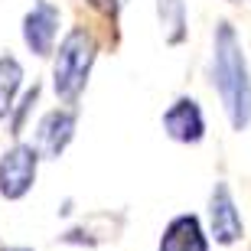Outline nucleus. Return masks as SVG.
Segmentation results:
<instances>
[{"label":"nucleus","mask_w":251,"mask_h":251,"mask_svg":"<svg viewBox=\"0 0 251 251\" xmlns=\"http://www.w3.org/2000/svg\"><path fill=\"white\" fill-rule=\"evenodd\" d=\"M212 85L222 108L228 114L235 130H245L251 124V75H248V59H245L242 39L235 33L232 23L215 26V46H212Z\"/></svg>","instance_id":"obj_1"},{"label":"nucleus","mask_w":251,"mask_h":251,"mask_svg":"<svg viewBox=\"0 0 251 251\" xmlns=\"http://www.w3.org/2000/svg\"><path fill=\"white\" fill-rule=\"evenodd\" d=\"M95 56H98V43L82 26H75L59 43L56 65H52V85H56V95L65 104L78 101V95H82L85 82H88V72L95 65Z\"/></svg>","instance_id":"obj_2"},{"label":"nucleus","mask_w":251,"mask_h":251,"mask_svg":"<svg viewBox=\"0 0 251 251\" xmlns=\"http://www.w3.org/2000/svg\"><path fill=\"white\" fill-rule=\"evenodd\" d=\"M39 150L33 144H13L0 157V196L3 199H23L36 183Z\"/></svg>","instance_id":"obj_3"},{"label":"nucleus","mask_w":251,"mask_h":251,"mask_svg":"<svg viewBox=\"0 0 251 251\" xmlns=\"http://www.w3.org/2000/svg\"><path fill=\"white\" fill-rule=\"evenodd\" d=\"M209 225H212V238L219 245H235L245 235L242 212L235 205V196L225 183H215L209 196Z\"/></svg>","instance_id":"obj_4"},{"label":"nucleus","mask_w":251,"mask_h":251,"mask_svg":"<svg viewBox=\"0 0 251 251\" xmlns=\"http://www.w3.org/2000/svg\"><path fill=\"white\" fill-rule=\"evenodd\" d=\"M59 36V7L49 0H36L23 17V39L36 56H49Z\"/></svg>","instance_id":"obj_5"},{"label":"nucleus","mask_w":251,"mask_h":251,"mask_svg":"<svg viewBox=\"0 0 251 251\" xmlns=\"http://www.w3.org/2000/svg\"><path fill=\"white\" fill-rule=\"evenodd\" d=\"M163 130L167 137H173L176 144H199L205 137V118L196 98L183 95L163 111Z\"/></svg>","instance_id":"obj_6"},{"label":"nucleus","mask_w":251,"mask_h":251,"mask_svg":"<svg viewBox=\"0 0 251 251\" xmlns=\"http://www.w3.org/2000/svg\"><path fill=\"white\" fill-rule=\"evenodd\" d=\"M72 137H75V111L72 108H56V111L43 114V121L36 124V144L33 147L39 150V157L59 160Z\"/></svg>","instance_id":"obj_7"},{"label":"nucleus","mask_w":251,"mask_h":251,"mask_svg":"<svg viewBox=\"0 0 251 251\" xmlns=\"http://www.w3.org/2000/svg\"><path fill=\"white\" fill-rule=\"evenodd\" d=\"M160 251H209L202 222L196 215H176L160 235Z\"/></svg>","instance_id":"obj_8"},{"label":"nucleus","mask_w":251,"mask_h":251,"mask_svg":"<svg viewBox=\"0 0 251 251\" xmlns=\"http://www.w3.org/2000/svg\"><path fill=\"white\" fill-rule=\"evenodd\" d=\"M157 17L163 26V39L170 46L183 43L186 36V3L183 0H157Z\"/></svg>","instance_id":"obj_9"},{"label":"nucleus","mask_w":251,"mask_h":251,"mask_svg":"<svg viewBox=\"0 0 251 251\" xmlns=\"http://www.w3.org/2000/svg\"><path fill=\"white\" fill-rule=\"evenodd\" d=\"M20 85H23V65L13 56H0V118L13 111V98H17Z\"/></svg>","instance_id":"obj_10"},{"label":"nucleus","mask_w":251,"mask_h":251,"mask_svg":"<svg viewBox=\"0 0 251 251\" xmlns=\"http://www.w3.org/2000/svg\"><path fill=\"white\" fill-rule=\"evenodd\" d=\"M124 3H127V0H88V7H92L95 13H101L104 20H111V23H118V13H121Z\"/></svg>","instance_id":"obj_11"},{"label":"nucleus","mask_w":251,"mask_h":251,"mask_svg":"<svg viewBox=\"0 0 251 251\" xmlns=\"http://www.w3.org/2000/svg\"><path fill=\"white\" fill-rule=\"evenodd\" d=\"M228 3H251V0H228Z\"/></svg>","instance_id":"obj_12"},{"label":"nucleus","mask_w":251,"mask_h":251,"mask_svg":"<svg viewBox=\"0 0 251 251\" xmlns=\"http://www.w3.org/2000/svg\"><path fill=\"white\" fill-rule=\"evenodd\" d=\"M3 251H29V248H3Z\"/></svg>","instance_id":"obj_13"}]
</instances>
